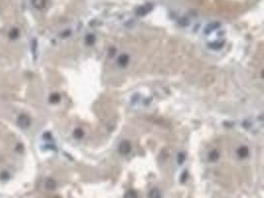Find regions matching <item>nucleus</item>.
Masks as SVG:
<instances>
[{
    "label": "nucleus",
    "mask_w": 264,
    "mask_h": 198,
    "mask_svg": "<svg viewBox=\"0 0 264 198\" xmlns=\"http://www.w3.org/2000/svg\"><path fill=\"white\" fill-rule=\"evenodd\" d=\"M17 123L21 128H28L31 125V119L26 114H21L17 119Z\"/></svg>",
    "instance_id": "1"
},
{
    "label": "nucleus",
    "mask_w": 264,
    "mask_h": 198,
    "mask_svg": "<svg viewBox=\"0 0 264 198\" xmlns=\"http://www.w3.org/2000/svg\"><path fill=\"white\" fill-rule=\"evenodd\" d=\"M131 150H132V147L128 141H123L119 146V152L122 155H128L131 152Z\"/></svg>",
    "instance_id": "2"
},
{
    "label": "nucleus",
    "mask_w": 264,
    "mask_h": 198,
    "mask_svg": "<svg viewBox=\"0 0 264 198\" xmlns=\"http://www.w3.org/2000/svg\"><path fill=\"white\" fill-rule=\"evenodd\" d=\"M152 9V6H151V4H145L143 5V6H140L138 7V8L137 9V14L140 15V16H143V15L146 14L148 11H150V10Z\"/></svg>",
    "instance_id": "3"
},
{
    "label": "nucleus",
    "mask_w": 264,
    "mask_h": 198,
    "mask_svg": "<svg viewBox=\"0 0 264 198\" xmlns=\"http://www.w3.org/2000/svg\"><path fill=\"white\" fill-rule=\"evenodd\" d=\"M237 155H239V158H244L249 155V151H248V148L245 146H242V147H239V150H237Z\"/></svg>",
    "instance_id": "4"
},
{
    "label": "nucleus",
    "mask_w": 264,
    "mask_h": 198,
    "mask_svg": "<svg viewBox=\"0 0 264 198\" xmlns=\"http://www.w3.org/2000/svg\"><path fill=\"white\" fill-rule=\"evenodd\" d=\"M32 4L37 9H43L46 6V0H32Z\"/></svg>",
    "instance_id": "5"
},
{
    "label": "nucleus",
    "mask_w": 264,
    "mask_h": 198,
    "mask_svg": "<svg viewBox=\"0 0 264 198\" xmlns=\"http://www.w3.org/2000/svg\"><path fill=\"white\" fill-rule=\"evenodd\" d=\"M118 62L121 66H126L128 64V62H129V57H128L127 54H122L118 59Z\"/></svg>",
    "instance_id": "6"
},
{
    "label": "nucleus",
    "mask_w": 264,
    "mask_h": 198,
    "mask_svg": "<svg viewBox=\"0 0 264 198\" xmlns=\"http://www.w3.org/2000/svg\"><path fill=\"white\" fill-rule=\"evenodd\" d=\"M219 157H220L219 152H218V151H215V150L212 151V152H210V153H209V155H208L209 161H216L219 158Z\"/></svg>",
    "instance_id": "7"
},
{
    "label": "nucleus",
    "mask_w": 264,
    "mask_h": 198,
    "mask_svg": "<svg viewBox=\"0 0 264 198\" xmlns=\"http://www.w3.org/2000/svg\"><path fill=\"white\" fill-rule=\"evenodd\" d=\"M223 46H224V42H221V41H216L214 43L209 44V47L212 50H220Z\"/></svg>",
    "instance_id": "8"
},
{
    "label": "nucleus",
    "mask_w": 264,
    "mask_h": 198,
    "mask_svg": "<svg viewBox=\"0 0 264 198\" xmlns=\"http://www.w3.org/2000/svg\"><path fill=\"white\" fill-rule=\"evenodd\" d=\"M160 191L157 188H153L151 191L150 192V198H160Z\"/></svg>",
    "instance_id": "9"
},
{
    "label": "nucleus",
    "mask_w": 264,
    "mask_h": 198,
    "mask_svg": "<svg viewBox=\"0 0 264 198\" xmlns=\"http://www.w3.org/2000/svg\"><path fill=\"white\" fill-rule=\"evenodd\" d=\"M219 25H220L219 23H216V22L211 23V24H210V25H208V26H207V28H206V33H211L212 31L216 30L217 28H218V26H219Z\"/></svg>",
    "instance_id": "10"
},
{
    "label": "nucleus",
    "mask_w": 264,
    "mask_h": 198,
    "mask_svg": "<svg viewBox=\"0 0 264 198\" xmlns=\"http://www.w3.org/2000/svg\"><path fill=\"white\" fill-rule=\"evenodd\" d=\"M61 99V96H59L57 93H53L51 96H49V102L52 103H57Z\"/></svg>",
    "instance_id": "11"
},
{
    "label": "nucleus",
    "mask_w": 264,
    "mask_h": 198,
    "mask_svg": "<svg viewBox=\"0 0 264 198\" xmlns=\"http://www.w3.org/2000/svg\"><path fill=\"white\" fill-rule=\"evenodd\" d=\"M18 36H19V31L16 28H13V29L9 32V38L10 39H16Z\"/></svg>",
    "instance_id": "12"
},
{
    "label": "nucleus",
    "mask_w": 264,
    "mask_h": 198,
    "mask_svg": "<svg viewBox=\"0 0 264 198\" xmlns=\"http://www.w3.org/2000/svg\"><path fill=\"white\" fill-rule=\"evenodd\" d=\"M125 198H138V193L135 190H130L125 194Z\"/></svg>",
    "instance_id": "13"
},
{
    "label": "nucleus",
    "mask_w": 264,
    "mask_h": 198,
    "mask_svg": "<svg viewBox=\"0 0 264 198\" xmlns=\"http://www.w3.org/2000/svg\"><path fill=\"white\" fill-rule=\"evenodd\" d=\"M83 135H84V133H83L81 129H76L74 132H73V136L76 138V139H81L83 137Z\"/></svg>",
    "instance_id": "14"
},
{
    "label": "nucleus",
    "mask_w": 264,
    "mask_h": 198,
    "mask_svg": "<svg viewBox=\"0 0 264 198\" xmlns=\"http://www.w3.org/2000/svg\"><path fill=\"white\" fill-rule=\"evenodd\" d=\"M85 42L87 45H93L94 42H95V37H94L93 35H87L86 36Z\"/></svg>",
    "instance_id": "15"
},
{
    "label": "nucleus",
    "mask_w": 264,
    "mask_h": 198,
    "mask_svg": "<svg viewBox=\"0 0 264 198\" xmlns=\"http://www.w3.org/2000/svg\"><path fill=\"white\" fill-rule=\"evenodd\" d=\"M46 186H47V188H49V189H54V186H56V182H54L53 179H49L46 183Z\"/></svg>",
    "instance_id": "16"
}]
</instances>
